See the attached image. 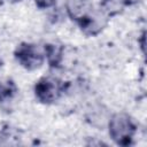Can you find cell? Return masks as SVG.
<instances>
[{"instance_id": "1", "label": "cell", "mask_w": 147, "mask_h": 147, "mask_svg": "<svg viewBox=\"0 0 147 147\" xmlns=\"http://www.w3.org/2000/svg\"><path fill=\"white\" fill-rule=\"evenodd\" d=\"M108 127L109 136L114 141L119 145L130 144L136 132V126L133 122L124 113H118L111 116L108 122Z\"/></svg>"}, {"instance_id": "2", "label": "cell", "mask_w": 147, "mask_h": 147, "mask_svg": "<svg viewBox=\"0 0 147 147\" xmlns=\"http://www.w3.org/2000/svg\"><path fill=\"white\" fill-rule=\"evenodd\" d=\"M34 91L38 100L45 103H51L61 96L64 91V85L56 78L45 77L37 83Z\"/></svg>"}, {"instance_id": "3", "label": "cell", "mask_w": 147, "mask_h": 147, "mask_svg": "<svg viewBox=\"0 0 147 147\" xmlns=\"http://www.w3.org/2000/svg\"><path fill=\"white\" fill-rule=\"evenodd\" d=\"M15 56L21 65L29 70L39 68L44 62V55L36 45L22 44L15 52Z\"/></svg>"}, {"instance_id": "4", "label": "cell", "mask_w": 147, "mask_h": 147, "mask_svg": "<svg viewBox=\"0 0 147 147\" xmlns=\"http://www.w3.org/2000/svg\"><path fill=\"white\" fill-rule=\"evenodd\" d=\"M92 10V5L90 0H68L67 11L70 17L77 22L82 21Z\"/></svg>"}, {"instance_id": "5", "label": "cell", "mask_w": 147, "mask_h": 147, "mask_svg": "<svg viewBox=\"0 0 147 147\" xmlns=\"http://www.w3.org/2000/svg\"><path fill=\"white\" fill-rule=\"evenodd\" d=\"M126 3L127 0H102L101 9L106 15H115L119 13Z\"/></svg>"}, {"instance_id": "6", "label": "cell", "mask_w": 147, "mask_h": 147, "mask_svg": "<svg viewBox=\"0 0 147 147\" xmlns=\"http://www.w3.org/2000/svg\"><path fill=\"white\" fill-rule=\"evenodd\" d=\"M15 86L11 82H6L0 85V101L5 102L10 100L15 94Z\"/></svg>"}, {"instance_id": "7", "label": "cell", "mask_w": 147, "mask_h": 147, "mask_svg": "<svg viewBox=\"0 0 147 147\" xmlns=\"http://www.w3.org/2000/svg\"><path fill=\"white\" fill-rule=\"evenodd\" d=\"M56 0H36V3L40 8H48L55 3Z\"/></svg>"}]
</instances>
